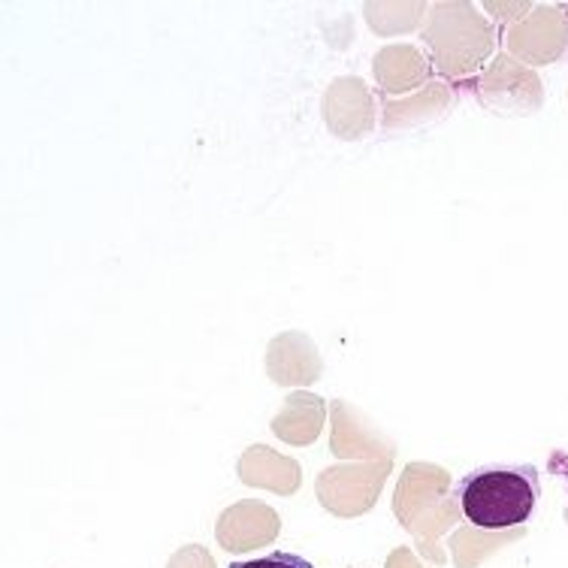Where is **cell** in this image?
I'll use <instances>...</instances> for the list:
<instances>
[{"label": "cell", "mask_w": 568, "mask_h": 568, "mask_svg": "<svg viewBox=\"0 0 568 568\" xmlns=\"http://www.w3.org/2000/svg\"><path fill=\"white\" fill-rule=\"evenodd\" d=\"M541 484L536 466H481L457 487V505L481 529L524 526L536 514Z\"/></svg>", "instance_id": "6da1fadb"}, {"label": "cell", "mask_w": 568, "mask_h": 568, "mask_svg": "<svg viewBox=\"0 0 568 568\" xmlns=\"http://www.w3.org/2000/svg\"><path fill=\"white\" fill-rule=\"evenodd\" d=\"M230 568H315L308 559H303L300 554H287V550H278V554H270V557L248 559V562H230Z\"/></svg>", "instance_id": "7a4b0ae2"}]
</instances>
